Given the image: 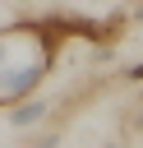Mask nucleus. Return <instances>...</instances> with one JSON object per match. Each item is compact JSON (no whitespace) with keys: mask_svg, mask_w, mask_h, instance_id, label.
<instances>
[{"mask_svg":"<svg viewBox=\"0 0 143 148\" xmlns=\"http://www.w3.org/2000/svg\"><path fill=\"white\" fill-rule=\"evenodd\" d=\"M51 74H55V42L42 28V18L0 28V106L32 97Z\"/></svg>","mask_w":143,"mask_h":148,"instance_id":"nucleus-1","label":"nucleus"},{"mask_svg":"<svg viewBox=\"0 0 143 148\" xmlns=\"http://www.w3.org/2000/svg\"><path fill=\"white\" fill-rule=\"evenodd\" d=\"M46 116H51V102H42V97H23V102H14L9 125H14V130H28V125H37V120H46Z\"/></svg>","mask_w":143,"mask_h":148,"instance_id":"nucleus-2","label":"nucleus"},{"mask_svg":"<svg viewBox=\"0 0 143 148\" xmlns=\"http://www.w3.org/2000/svg\"><path fill=\"white\" fill-rule=\"evenodd\" d=\"M120 116H125V134H143V92H138Z\"/></svg>","mask_w":143,"mask_h":148,"instance_id":"nucleus-3","label":"nucleus"},{"mask_svg":"<svg viewBox=\"0 0 143 148\" xmlns=\"http://www.w3.org/2000/svg\"><path fill=\"white\" fill-rule=\"evenodd\" d=\"M129 18H143V0H134V5H129Z\"/></svg>","mask_w":143,"mask_h":148,"instance_id":"nucleus-4","label":"nucleus"}]
</instances>
